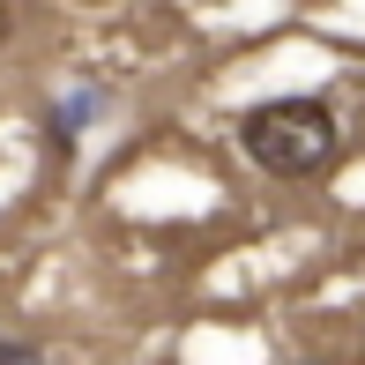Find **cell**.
<instances>
[{
    "instance_id": "obj_1",
    "label": "cell",
    "mask_w": 365,
    "mask_h": 365,
    "mask_svg": "<svg viewBox=\"0 0 365 365\" xmlns=\"http://www.w3.org/2000/svg\"><path fill=\"white\" fill-rule=\"evenodd\" d=\"M239 149L276 179H313L328 157H336V112L313 105V97H276V105H254L239 120Z\"/></svg>"
},
{
    "instance_id": "obj_2",
    "label": "cell",
    "mask_w": 365,
    "mask_h": 365,
    "mask_svg": "<svg viewBox=\"0 0 365 365\" xmlns=\"http://www.w3.org/2000/svg\"><path fill=\"white\" fill-rule=\"evenodd\" d=\"M97 112H105V105H97V90H75V97H68V105H60V112H53V120H45V135H53V142H60V157H68V149H75V135H82V127H90V120H97Z\"/></svg>"
},
{
    "instance_id": "obj_3",
    "label": "cell",
    "mask_w": 365,
    "mask_h": 365,
    "mask_svg": "<svg viewBox=\"0 0 365 365\" xmlns=\"http://www.w3.org/2000/svg\"><path fill=\"white\" fill-rule=\"evenodd\" d=\"M0 365H45V351L23 343V336H0Z\"/></svg>"
}]
</instances>
